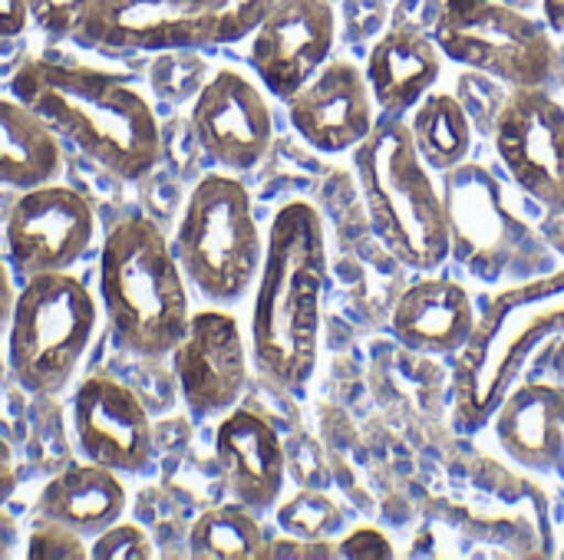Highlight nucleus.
<instances>
[{
	"label": "nucleus",
	"instance_id": "1",
	"mask_svg": "<svg viewBox=\"0 0 564 560\" xmlns=\"http://www.w3.org/2000/svg\"><path fill=\"white\" fill-rule=\"evenodd\" d=\"M10 96L33 109L63 145L106 165L129 185L162 162V122L152 102L106 69L30 56L10 76Z\"/></svg>",
	"mask_w": 564,
	"mask_h": 560
},
{
	"label": "nucleus",
	"instance_id": "2",
	"mask_svg": "<svg viewBox=\"0 0 564 560\" xmlns=\"http://www.w3.org/2000/svg\"><path fill=\"white\" fill-rule=\"evenodd\" d=\"M251 307V360L278 389H304L317 370L327 287L324 218L307 201H288L264 238Z\"/></svg>",
	"mask_w": 564,
	"mask_h": 560
},
{
	"label": "nucleus",
	"instance_id": "3",
	"mask_svg": "<svg viewBox=\"0 0 564 560\" xmlns=\"http://www.w3.org/2000/svg\"><path fill=\"white\" fill-rule=\"evenodd\" d=\"M96 287L112 340L135 360H165L188 330V281L155 218L122 215L106 231Z\"/></svg>",
	"mask_w": 564,
	"mask_h": 560
},
{
	"label": "nucleus",
	"instance_id": "4",
	"mask_svg": "<svg viewBox=\"0 0 564 560\" xmlns=\"http://www.w3.org/2000/svg\"><path fill=\"white\" fill-rule=\"evenodd\" d=\"M354 165L373 231L387 251L410 271H440L453 254V231L446 198L413 142L410 122L383 112L354 149Z\"/></svg>",
	"mask_w": 564,
	"mask_h": 560
},
{
	"label": "nucleus",
	"instance_id": "5",
	"mask_svg": "<svg viewBox=\"0 0 564 560\" xmlns=\"http://www.w3.org/2000/svg\"><path fill=\"white\" fill-rule=\"evenodd\" d=\"M564 337V271L499 294L459 350L453 413L459 429H482L525 373L535 350Z\"/></svg>",
	"mask_w": 564,
	"mask_h": 560
},
{
	"label": "nucleus",
	"instance_id": "6",
	"mask_svg": "<svg viewBox=\"0 0 564 560\" xmlns=\"http://www.w3.org/2000/svg\"><path fill=\"white\" fill-rule=\"evenodd\" d=\"M172 251L185 281L215 307L238 304L258 281L264 234L251 191L235 172H208L188 191Z\"/></svg>",
	"mask_w": 564,
	"mask_h": 560
},
{
	"label": "nucleus",
	"instance_id": "7",
	"mask_svg": "<svg viewBox=\"0 0 564 560\" xmlns=\"http://www.w3.org/2000/svg\"><path fill=\"white\" fill-rule=\"evenodd\" d=\"M99 307L73 271L33 274L20 284L7 337V363L30 396H59L96 337Z\"/></svg>",
	"mask_w": 564,
	"mask_h": 560
},
{
	"label": "nucleus",
	"instance_id": "8",
	"mask_svg": "<svg viewBox=\"0 0 564 560\" xmlns=\"http://www.w3.org/2000/svg\"><path fill=\"white\" fill-rule=\"evenodd\" d=\"M274 0H93L73 43L119 53H165L241 43Z\"/></svg>",
	"mask_w": 564,
	"mask_h": 560
},
{
	"label": "nucleus",
	"instance_id": "9",
	"mask_svg": "<svg viewBox=\"0 0 564 560\" xmlns=\"http://www.w3.org/2000/svg\"><path fill=\"white\" fill-rule=\"evenodd\" d=\"M433 40L446 59L509 89L545 86L558 63L552 30L499 0H443Z\"/></svg>",
	"mask_w": 564,
	"mask_h": 560
},
{
	"label": "nucleus",
	"instance_id": "10",
	"mask_svg": "<svg viewBox=\"0 0 564 560\" xmlns=\"http://www.w3.org/2000/svg\"><path fill=\"white\" fill-rule=\"evenodd\" d=\"M96 208L76 188L63 182H43L20 188L3 218V251L13 277L73 271L93 248Z\"/></svg>",
	"mask_w": 564,
	"mask_h": 560
},
{
	"label": "nucleus",
	"instance_id": "11",
	"mask_svg": "<svg viewBox=\"0 0 564 560\" xmlns=\"http://www.w3.org/2000/svg\"><path fill=\"white\" fill-rule=\"evenodd\" d=\"M69 436L83 459L119 475H145L155 462L149 406L129 383L109 373H89L76 383Z\"/></svg>",
	"mask_w": 564,
	"mask_h": 560
},
{
	"label": "nucleus",
	"instance_id": "12",
	"mask_svg": "<svg viewBox=\"0 0 564 560\" xmlns=\"http://www.w3.org/2000/svg\"><path fill=\"white\" fill-rule=\"evenodd\" d=\"M169 360L178 396L195 419L235 409L248 389V343L238 317L228 310H192L188 330Z\"/></svg>",
	"mask_w": 564,
	"mask_h": 560
},
{
	"label": "nucleus",
	"instance_id": "13",
	"mask_svg": "<svg viewBox=\"0 0 564 560\" xmlns=\"http://www.w3.org/2000/svg\"><path fill=\"white\" fill-rule=\"evenodd\" d=\"M496 152L535 201L564 208V106L545 86L512 89L492 122Z\"/></svg>",
	"mask_w": 564,
	"mask_h": 560
},
{
	"label": "nucleus",
	"instance_id": "14",
	"mask_svg": "<svg viewBox=\"0 0 564 560\" xmlns=\"http://www.w3.org/2000/svg\"><path fill=\"white\" fill-rule=\"evenodd\" d=\"M192 132L225 172H251L274 142V112L254 79L238 69H218L205 79L192 102Z\"/></svg>",
	"mask_w": 564,
	"mask_h": 560
},
{
	"label": "nucleus",
	"instance_id": "15",
	"mask_svg": "<svg viewBox=\"0 0 564 560\" xmlns=\"http://www.w3.org/2000/svg\"><path fill=\"white\" fill-rule=\"evenodd\" d=\"M337 43V13L330 0H274L251 30V69L281 102L330 59Z\"/></svg>",
	"mask_w": 564,
	"mask_h": 560
},
{
	"label": "nucleus",
	"instance_id": "16",
	"mask_svg": "<svg viewBox=\"0 0 564 560\" xmlns=\"http://www.w3.org/2000/svg\"><path fill=\"white\" fill-rule=\"evenodd\" d=\"M373 92L367 76L350 59H327L294 99H288V116L294 132L324 155L354 152L377 125Z\"/></svg>",
	"mask_w": 564,
	"mask_h": 560
},
{
	"label": "nucleus",
	"instance_id": "17",
	"mask_svg": "<svg viewBox=\"0 0 564 560\" xmlns=\"http://www.w3.org/2000/svg\"><path fill=\"white\" fill-rule=\"evenodd\" d=\"M215 459L238 505L258 515L278 505L288 479V455L281 432L258 409H228L215 429Z\"/></svg>",
	"mask_w": 564,
	"mask_h": 560
},
{
	"label": "nucleus",
	"instance_id": "18",
	"mask_svg": "<svg viewBox=\"0 0 564 560\" xmlns=\"http://www.w3.org/2000/svg\"><path fill=\"white\" fill-rule=\"evenodd\" d=\"M443 198L456 257L476 271H492L522 234V224L502 205L492 175L482 165H456L446 172Z\"/></svg>",
	"mask_w": 564,
	"mask_h": 560
},
{
	"label": "nucleus",
	"instance_id": "19",
	"mask_svg": "<svg viewBox=\"0 0 564 560\" xmlns=\"http://www.w3.org/2000/svg\"><path fill=\"white\" fill-rule=\"evenodd\" d=\"M364 76L373 92V102L387 116H406L440 83L443 50L420 26L397 23L373 43Z\"/></svg>",
	"mask_w": 564,
	"mask_h": 560
},
{
	"label": "nucleus",
	"instance_id": "20",
	"mask_svg": "<svg viewBox=\"0 0 564 560\" xmlns=\"http://www.w3.org/2000/svg\"><path fill=\"white\" fill-rule=\"evenodd\" d=\"M479 317L469 290L453 277H423L400 297L393 310V337L413 353H459Z\"/></svg>",
	"mask_w": 564,
	"mask_h": 560
},
{
	"label": "nucleus",
	"instance_id": "21",
	"mask_svg": "<svg viewBox=\"0 0 564 560\" xmlns=\"http://www.w3.org/2000/svg\"><path fill=\"white\" fill-rule=\"evenodd\" d=\"M126 508L129 492L122 485V475L89 459H73L69 465L53 472L36 498V518H53L89 541L109 525L122 521Z\"/></svg>",
	"mask_w": 564,
	"mask_h": 560
},
{
	"label": "nucleus",
	"instance_id": "22",
	"mask_svg": "<svg viewBox=\"0 0 564 560\" xmlns=\"http://www.w3.org/2000/svg\"><path fill=\"white\" fill-rule=\"evenodd\" d=\"M499 442L525 469H558L564 462V383L516 380L499 406Z\"/></svg>",
	"mask_w": 564,
	"mask_h": 560
},
{
	"label": "nucleus",
	"instance_id": "23",
	"mask_svg": "<svg viewBox=\"0 0 564 560\" xmlns=\"http://www.w3.org/2000/svg\"><path fill=\"white\" fill-rule=\"evenodd\" d=\"M66 168L56 132L17 96H0V188L56 182Z\"/></svg>",
	"mask_w": 564,
	"mask_h": 560
},
{
	"label": "nucleus",
	"instance_id": "24",
	"mask_svg": "<svg viewBox=\"0 0 564 560\" xmlns=\"http://www.w3.org/2000/svg\"><path fill=\"white\" fill-rule=\"evenodd\" d=\"M410 132L430 172H449L473 152V122L453 92H430L413 109Z\"/></svg>",
	"mask_w": 564,
	"mask_h": 560
},
{
	"label": "nucleus",
	"instance_id": "25",
	"mask_svg": "<svg viewBox=\"0 0 564 560\" xmlns=\"http://www.w3.org/2000/svg\"><path fill=\"white\" fill-rule=\"evenodd\" d=\"M185 554L198 560H258L264 558L268 538L258 521V512L231 502L205 508L185 538Z\"/></svg>",
	"mask_w": 564,
	"mask_h": 560
},
{
	"label": "nucleus",
	"instance_id": "26",
	"mask_svg": "<svg viewBox=\"0 0 564 560\" xmlns=\"http://www.w3.org/2000/svg\"><path fill=\"white\" fill-rule=\"evenodd\" d=\"M278 525L304 541H317L324 535H330L334 528H340V512L317 492H301L291 502H284L278 508Z\"/></svg>",
	"mask_w": 564,
	"mask_h": 560
},
{
	"label": "nucleus",
	"instance_id": "27",
	"mask_svg": "<svg viewBox=\"0 0 564 560\" xmlns=\"http://www.w3.org/2000/svg\"><path fill=\"white\" fill-rule=\"evenodd\" d=\"M26 558L33 560H79L89 558V538L76 535L73 528L53 521V518H36L26 538Z\"/></svg>",
	"mask_w": 564,
	"mask_h": 560
},
{
	"label": "nucleus",
	"instance_id": "28",
	"mask_svg": "<svg viewBox=\"0 0 564 560\" xmlns=\"http://www.w3.org/2000/svg\"><path fill=\"white\" fill-rule=\"evenodd\" d=\"M155 554L152 538L135 521H116L89 541V558L96 560H149Z\"/></svg>",
	"mask_w": 564,
	"mask_h": 560
},
{
	"label": "nucleus",
	"instance_id": "29",
	"mask_svg": "<svg viewBox=\"0 0 564 560\" xmlns=\"http://www.w3.org/2000/svg\"><path fill=\"white\" fill-rule=\"evenodd\" d=\"M30 3V20L40 26L46 36L69 40L76 23L86 17L93 0H26Z\"/></svg>",
	"mask_w": 564,
	"mask_h": 560
},
{
	"label": "nucleus",
	"instance_id": "30",
	"mask_svg": "<svg viewBox=\"0 0 564 560\" xmlns=\"http://www.w3.org/2000/svg\"><path fill=\"white\" fill-rule=\"evenodd\" d=\"M340 554L344 558H393V545L387 535H380L377 528H357L354 535H347L340 541Z\"/></svg>",
	"mask_w": 564,
	"mask_h": 560
},
{
	"label": "nucleus",
	"instance_id": "31",
	"mask_svg": "<svg viewBox=\"0 0 564 560\" xmlns=\"http://www.w3.org/2000/svg\"><path fill=\"white\" fill-rule=\"evenodd\" d=\"M30 3L26 0H0V40H17L30 26Z\"/></svg>",
	"mask_w": 564,
	"mask_h": 560
},
{
	"label": "nucleus",
	"instance_id": "32",
	"mask_svg": "<svg viewBox=\"0 0 564 560\" xmlns=\"http://www.w3.org/2000/svg\"><path fill=\"white\" fill-rule=\"evenodd\" d=\"M17 485H20V469L13 459V442L0 432V505L13 498Z\"/></svg>",
	"mask_w": 564,
	"mask_h": 560
},
{
	"label": "nucleus",
	"instance_id": "33",
	"mask_svg": "<svg viewBox=\"0 0 564 560\" xmlns=\"http://www.w3.org/2000/svg\"><path fill=\"white\" fill-rule=\"evenodd\" d=\"M13 300H17L13 271H10V261H7V251H3V241H0V333H3V330H7V323H10Z\"/></svg>",
	"mask_w": 564,
	"mask_h": 560
},
{
	"label": "nucleus",
	"instance_id": "34",
	"mask_svg": "<svg viewBox=\"0 0 564 560\" xmlns=\"http://www.w3.org/2000/svg\"><path fill=\"white\" fill-rule=\"evenodd\" d=\"M542 13H545V26L564 36V0H542Z\"/></svg>",
	"mask_w": 564,
	"mask_h": 560
},
{
	"label": "nucleus",
	"instance_id": "35",
	"mask_svg": "<svg viewBox=\"0 0 564 560\" xmlns=\"http://www.w3.org/2000/svg\"><path fill=\"white\" fill-rule=\"evenodd\" d=\"M330 3H334V0H330Z\"/></svg>",
	"mask_w": 564,
	"mask_h": 560
}]
</instances>
